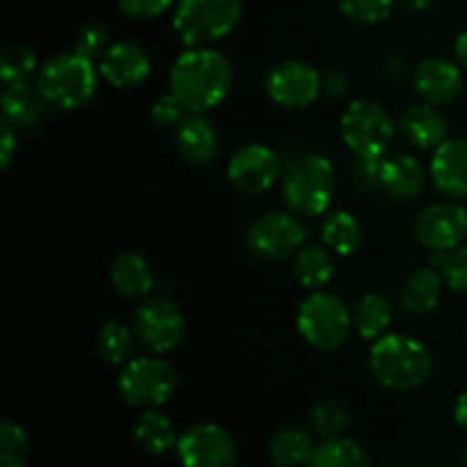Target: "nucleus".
Segmentation results:
<instances>
[{
	"mask_svg": "<svg viewBox=\"0 0 467 467\" xmlns=\"http://www.w3.org/2000/svg\"><path fill=\"white\" fill-rule=\"evenodd\" d=\"M447 119L436 105H413L401 117V135L418 149H438L447 141Z\"/></svg>",
	"mask_w": 467,
	"mask_h": 467,
	"instance_id": "obj_21",
	"label": "nucleus"
},
{
	"mask_svg": "<svg viewBox=\"0 0 467 467\" xmlns=\"http://www.w3.org/2000/svg\"><path fill=\"white\" fill-rule=\"evenodd\" d=\"M313 467H372L369 456L358 442L349 441V438L333 436L327 438L322 445L315 450Z\"/></svg>",
	"mask_w": 467,
	"mask_h": 467,
	"instance_id": "obj_29",
	"label": "nucleus"
},
{
	"mask_svg": "<svg viewBox=\"0 0 467 467\" xmlns=\"http://www.w3.org/2000/svg\"><path fill=\"white\" fill-rule=\"evenodd\" d=\"M176 383V369L167 360L135 358L123 365L119 392L135 409H155L171 400Z\"/></svg>",
	"mask_w": 467,
	"mask_h": 467,
	"instance_id": "obj_8",
	"label": "nucleus"
},
{
	"mask_svg": "<svg viewBox=\"0 0 467 467\" xmlns=\"http://www.w3.org/2000/svg\"><path fill=\"white\" fill-rule=\"evenodd\" d=\"M386 158H365L358 155L354 164V181L356 187L365 194H372L381 187V167Z\"/></svg>",
	"mask_w": 467,
	"mask_h": 467,
	"instance_id": "obj_37",
	"label": "nucleus"
},
{
	"mask_svg": "<svg viewBox=\"0 0 467 467\" xmlns=\"http://www.w3.org/2000/svg\"><path fill=\"white\" fill-rule=\"evenodd\" d=\"M467 237V210L456 203H433L415 222V240L433 254H447Z\"/></svg>",
	"mask_w": 467,
	"mask_h": 467,
	"instance_id": "obj_13",
	"label": "nucleus"
},
{
	"mask_svg": "<svg viewBox=\"0 0 467 467\" xmlns=\"http://www.w3.org/2000/svg\"><path fill=\"white\" fill-rule=\"evenodd\" d=\"M169 85L187 112L203 114L228 96L233 67L219 50L190 48L173 62Z\"/></svg>",
	"mask_w": 467,
	"mask_h": 467,
	"instance_id": "obj_1",
	"label": "nucleus"
},
{
	"mask_svg": "<svg viewBox=\"0 0 467 467\" xmlns=\"http://www.w3.org/2000/svg\"><path fill=\"white\" fill-rule=\"evenodd\" d=\"M463 465L467 467V450H465V454H463Z\"/></svg>",
	"mask_w": 467,
	"mask_h": 467,
	"instance_id": "obj_46",
	"label": "nucleus"
},
{
	"mask_svg": "<svg viewBox=\"0 0 467 467\" xmlns=\"http://www.w3.org/2000/svg\"><path fill=\"white\" fill-rule=\"evenodd\" d=\"M336 194V169L324 155H301L283 176L287 208L301 217H319Z\"/></svg>",
	"mask_w": 467,
	"mask_h": 467,
	"instance_id": "obj_3",
	"label": "nucleus"
},
{
	"mask_svg": "<svg viewBox=\"0 0 467 467\" xmlns=\"http://www.w3.org/2000/svg\"><path fill=\"white\" fill-rule=\"evenodd\" d=\"M36 71V55L30 46L14 44L3 50L0 55V76L5 87L18 85V82H30Z\"/></svg>",
	"mask_w": 467,
	"mask_h": 467,
	"instance_id": "obj_30",
	"label": "nucleus"
},
{
	"mask_svg": "<svg viewBox=\"0 0 467 467\" xmlns=\"http://www.w3.org/2000/svg\"><path fill=\"white\" fill-rule=\"evenodd\" d=\"M36 87L53 108L78 109L94 99L99 73L89 57L78 53L57 55L39 68Z\"/></svg>",
	"mask_w": 467,
	"mask_h": 467,
	"instance_id": "obj_4",
	"label": "nucleus"
},
{
	"mask_svg": "<svg viewBox=\"0 0 467 467\" xmlns=\"http://www.w3.org/2000/svg\"><path fill=\"white\" fill-rule=\"evenodd\" d=\"M322 240L333 254L351 255L363 244V226L351 213H333L324 222Z\"/></svg>",
	"mask_w": 467,
	"mask_h": 467,
	"instance_id": "obj_28",
	"label": "nucleus"
},
{
	"mask_svg": "<svg viewBox=\"0 0 467 467\" xmlns=\"http://www.w3.org/2000/svg\"><path fill=\"white\" fill-rule=\"evenodd\" d=\"M306 228L287 213H265L246 231V244L258 258L285 260L304 246Z\"/></svg>",
	"mask_w": 467,
	"mask_h": 467,
	"instance_id": "obj_10",
	"label": "nucleus"
},
{
	"mask_svg": "<svg viewBox=\"0 0 467 467\" xmlns=\"http://www.w3.org/2000/svg\"><path fill=\"white\" fill-rule=\"evenodd\" d=\"M99 71L117 89H132L149 78L150 59L137 44L119 41L105 50Z\"/></svg>",
	"mask_w": 467,
	"mask_h": 467,
	"instance_id": "obj_16",
	"label": "nucleus"
},
{
	"mask_svg": "<svg viewBox=\"0 0 467 467\" xmlns=\"http://www.w3.org/2000/svg\"><path fill=\"white\" fill-rule=\"evenodd\" d=\"M132 438H135L141 450L155 456L167 454L169 450L178 447L171 420L164 418L158 410H146V413L140 415L135 429H132Z\"/></svg>",
	"mask_w": 467,
	"mask_h": 467,
	"instance_id": "obj_25",
	"label": "nucleus"
},
{
	"mask_svg": "<svg viewBox=\"0 0 467 467\" xmlns=\"http://www.w3.org/2000/svg\"><path fill=\"white\" fill-rule=\"evenodd\" d=\"M178 459L182 467H235L237 447L231 433L219 424L192 427L178 441Z\"/></svg>",
	"mask_w": 467,
	"mask_h": 467,
	"instance_id": "obj_12",
	"label": "nucleus"
},
{
	"mask_svg": "<svg viewBox=\"0 0 467 467\" xmlns=\"http://www.w3.org/2000/svg\"><path fill=\"white\" fill-rule=\"evenodd\" d=\"M310 422H313V429L324 438L340 436L342 429L349 424V413L342 409L336 401H317L310 410Z\"/></svg>",
	"mask_w": 467,
	"mask_h": 467,
	"instance_id": "obj_33",
	"label": "nucleus"
},
{
	"mask_svg": "<svg viewBox=\"0 0 467 467\" xmlns=\"http://www.w3.org/2000/svg\"><path fill=\"white\" fill-rule=\"evenodd\" d=\"M292 269H295V276L301 285L308 287V290H319L333 278L336 265H333L331 254L324 246L310 244L296 251Z\"/></svg>",
	"mask_w": 467,
	"mask_h": 467,
	"instance_id": "obj_26",
	"label": "nucleus"
},
{
	"mask_svg": "<svg viewBox=\"0 0 467 467\" xmlns=\"http://www.w3.org/2000/svg\"><path fill=\"white\" fill-rule=\"evenodd\" d=\"M176 149L185 162L196 167L213 162L219 149L217 130L205 117L192 114L176 126Z\"/></svg>",
	"mask_w": 467,
	"mask_h": 467,
	"instance_id": "obj_18",
	"label": "nucleus"
},
{
	"mask_svg": "<svg viewBox=\"0 0 467 467\" xmlns=\"http://www.w3.org/2000/svg\"><path fill=\"white\" fill-rule=\"evenodd\" d=\"M354 317L347 310L345 301L331 292H315L296 313L299 336L319 351H336L347 342Z\"/></svg>",
	"mask_w": 467,
	"mask_h": 467,
	"instance_id": "obj_6",
	"label": "nucleus"
},
{
	"mask_svg": "<svg viewBox=\"0 0 467 467\" xmlns=\"http://www.w3.org/2000/svg\"><path fill=\"white\" fill-rule=\"evenodd\" d=\"M431 178L454 201L467 199V140H447L433 153Z\"/></svg>",
	"mask_w": 467,
	"mask_h": 467,
	"instance_id": "obj_17",
	"label": "nucleus"
},
{
	"mask_svg": "<svg viewBox=\"0 0 467 467\" xmlns=\"http://www.w3.org/2000/svg\"><path fill=\"white\" fill-rule=\"evenodd\" d=\"M265 87H267L269 99L276 105L301 109L315 103L317 96L322 94V76L310 64L299 62V59H285V62L272 67Z\"/></svg>",
	"mask_w": 467,
	"mask_h": 467,
	"instance_id": "obj_11",
	"label": "nucleus"
},
{
	"mask_svg": "<svg viewBox=\"0 0 467 467\" xmlns=\"http://www.w3.org/2000/svg\"><path fill=\"white\" fill-rule=\"evenodd\" d=\"M454 420L456 424H459L463 431H467V390H463L459 395V400H456L454 404Z\"/></svg>",
	"mask_w": 467,
	"mask_h": 467,
	"instance_id": "obj_43",
	"label": "nucleus"
},
{
	"mask_svg": "<svg viewBox=\"0 0 467 467\" xmlns=\"http://www.w3.org/2000/svg\"><path fill=\"white\" fill-rule=\"evenodd\" d=\"M96 351L105 363L121 365L126 363L132 351V333L121 322H109L100 328L96 337Z\"/></svg>",
	"mask_w": 467,
	"mask_h": 467,
	"instance_id": "obj_31",
	"label": "nucleus"
},
{
	"mask_svg": "<svg viewBox=\"0 0 467 467\" xmlns=\"http://www.w3.org/2000/svg\"><path fill=\"white\" fill-rule=\"evenodd\" d=\"M135 333L155 354H169L185 340V315L164 296L146 299L135 313Z\"/></svg>",
	"mask_w": 467,
	"mask_h": 467,
	"instance_id": "obj_9",
	"label": "nucleus"
},
{
	"mask_svg": "<svg viewBox=\"0 0 467 467\" xmlns=\"http://www.w3.org/2000/svg\"><path fill=\"white\" fill-rule=\"evenodd\" d=\"M119 7L126 14L135 18H155L164 14V9L173 3V0H117Z\"/></svg>",
	"mask_w": 467,
	"mask_h": 467,
	"instance_id": "obj_39",
	"label": "nucleus"
},
{
	"mask_svg": "<svg viewBox=\"0 0 467 467\" xmlns=\"http://www.w3.org/2000/svg\"><path fill=\"white\" fill-rule=\"evenodd\" d=\"M392 324V306L381 295L360 296L354 310V327L365 340H379Z\"/></svg>",
	"mask_w": 467,
	"mask_h": 467,
	"instance_id": "obj_27",
	"label": "nucleus"
},
{
	"mask_svg": "<svg viewBox=\"0 0 467 467\" xmlns=\"http://www.w3.org/2000/svg\"><path fill=\"white\" fill-rule=\"evenodd\" d=\"M109 278H112L114 287H117L121 295L132 296V299H140L146 296L153 290V269H150L149 260L141 258L140 254H119L114 258L112 269H109Z\"/></svg>",
	"mask_w": 467,
	"mask_h": 467,
	"instance_id": "obj_22",
	"label": "nucleus"
},
{
	"mask_svg": "<svg viewBox=\"0 0 467 467\" xmlns=\"http://www.w3.org/2000/svg\"><path fill=\"white\" fill-rule=\"evenodd\" d=\"M442 274L436 272V267L415 269L409 278H406L404 287H401V306L404 310L413 315L431 313L438 306L442 295Z\"/></svg>",
	"mask_w": 467,
	"mask_h": 467,
	"instance_id": "obj_23",
	"label": "nucleus"
},
{
	"mask_svg": "<svg viewBox=\"0 0 467 467\" xmlns=\"http://www.w3.org/2000/svg\"><path fill=\"white\" fill-rule=\"evenodd\" d=\"M349 89V78L340 71H328L322 76V91L328 96H342Z\"/></svg>",
	"mask_w": 467,
	"mask_h": 467,
	"instance_id": "obj_41",
	"label": "nucleus"
},
{
	"mask_svg": "<svg viewBox=\"0 0 467 467\" xmlns=\"http://www.w3.org/2000/svg\"><path fill=\"white\" fill-rule=\"evenodd\" d=\"M340 130L356 158H386L397 135L395 121L377 100H354L342 112Z\"/></svg>",
	"mask_w": 467,
	"mask_h": 467,
	"instance_id": "obj_7",
	"label": "nucleus"
},
{
	"mask_svg": "<svg viewBox=\"0 0 467 467\" xmlns=\"http://www.w3.org/2000/svg\"><path fill=\"white\" fill-rule=\"evenodd\" d=\"M381 187L390 199L413 201L424 190V169L413 155L400 153L383 160Z\"/></svg>",
	"mask_w": 467,
	"mask_h": 467,
	"instance_id": "obj_20",
	"label": "nucleus"
},
{
	"mask_svg": "<svg viewBox=\"0 0 467 467\" xmlns=\"http://www.w3.org/2000/svg\"><path fill=\"white\" fill-rule=\"evenodd\" d=\"M340 9L360 26H374L390 16L392 0H340Z\"/></svg>",
	"mask_w": 467,
	"mask_h": 467,
	"instance_id": "obj_35",
	"label": "nucleus"
},
{
	"mask_svg": "<svg viewBox=\"0 0 467 467\" xmlns=\"http://www.w3.org/2000/svg\"><path fill=\"white\" fill-rule=\"evenodd\" d=\"M182 109L185 108H182L181 100L176 99V94L169 91V94H160L158 99L153 100V105H150V119H153L160 128H171L182 121Z\"/></svg>",
	"mask_w": 467,
	"mask_h": 467,
	"instance_id": "obj_38",
	"label": "nucleus"
},
{
	"mask_svg": "<svg viewBox=\"0 0 467 467\" xmlns=\"http://www.w3.org/2000/svg\"><path fill=\"white\" fill-rule=\"evenodd\" d=\"M30 459V438L21 424L5 420L0 424V467H26Z\"/></svg>",
	"mask_w": 467,
	"mask_h": 467,
	"instance_id": "obj_32",
	"label": "nucleus"
},
{
	"mask_svg": "<svg viewBox=\"0 0 467 467\" xmlns=\"http://www.w3.org/2000/svg\"><path fill=\"white\" fill-rule=\"evenodd\" d=\"M313 438L304 429H281L269 442V459L276 467H304L313 461Z\"/></svg>",
	"mask_w": 467,
	"mask_h": 467,
	"instance_id": "obj_24",
	"label": "nucleus"
},
{
	"mask_svg": "<svg viewBox=\"0 0 467 467\" xmlns=\"http://www.w3.org/2000/svg\"><path fill=\"white\" fill-rule=\"evenodd\" d=\"M369 369L388 390H415L431 377L433 356L415 337L390 333L374 342L369 351Z\"/></svg>",
	"mask_w": 467,
	"mask_h": 467,
	"instance_id": "obj_2",
	"label": "nucleus"
},
{
	"mask_svg": "<svg viewBox=\"0 0 467 467\" xmlns=\"http://www.w3.org/2000/svg\"><path fill=\"white\" fill-rule=\"evenodd\" d=\"M401 5L409 9H413V12H424V9L431 7L433 0H401Z\"/></svg>",
	"mask_w": 467,
	"mask_h": 467,
	"instance_id": "obj_45",
	"label": "nucleus"
},
{
	"mask_svg": "<svg viewBox=\"0 0 467 467\" xmlns=\"http://www.w3.org/2000/svg\"><path fill=\"white\" fill-rule=\"evenodd\" d=\"M281 176V160L269 146L249 144L237 150L228 164V178L244 194H263Z\"/></svg>",
	"mask_w": 467,
	"mask_h": 467,
	"instance_id": "obj_14",
	"label": "nucleus"
},
{
	"mask_svg": "<svg viewBox=\"0 0 467 467\" xmlns=\"http://www.w3.org/2000/svg\"><path fill=\"white\" fill-rule=\"evenodd\" d=\"M105 46H108V27L99 21H89L78 30L73 39V53L94 59L100 50H108Z\"/></svg>",
	"mask_w": 467,
	"mask_h": 467,
	"instance_id": "obj_36",
	"label": "nucleus"
},
{
	"mask_svg": "<svg viewBox=\"0 0 467 467\" xmlns=\"http://www.w3.org/2000/svg\"><path fill=\"white\" fill-rule=\"evenodd\" d=\"M3 114L5 121L12 123L18 130L39 126L48 114V100L39 91V87L30 82L7 85L3 91Z\"/></svg>",
	"mask_w": 467,
	"mask_h": 467,
	"instance_id": "obj_19",
	"label": "nucleus"
},
{
	"mask_svg": "<svg viewBox=\"0 0 467 467\" xmlns=\"http://www.w3.org/2000/svg\"><path fill=\"white\" fill-rule=\"evenodd\" d=\"M14 153H16V135L9 121H3V132H0V167L7 169L12 164Z\"/></svg>",
	"mask_w": 467,
	"mask_h": 467,
	"instance_id": "obj_40",
	"label": "nucleus"
},
{
	"mask_svg": "<svg viewBox=\"0 0 467 467\" xmlns=\"http://www.w3.org/2000/svg\"><path fill=\"white\" fill-rule=\"evenodd\" d=\"M383 71H386V76L390 78V80L400 82V80H404L406 76H409L410 67H409V62H406L404 57L395 55V57L386 59V67H383Z\"/></svg>",
	"mask_w": 467,
	"mask_h": 467,
	"instance_id": "obj_42",
	"label": "nucleus"
},
{
	"mask_svg": "<svg viewBox=\"0 0 467 467\" xmlns=\"http://www.w3.org/2000/svg\"><path fill=\"white\" fill-rule=\"evenodd\" d=\"M242 0H181L173 30L190 48H208L240 23Z\"/></svg>",
	"mask_w": 467,
	"mask_h": 467,
	"instance_id": "obj_5",
	"label": "nucleus"
},
{
	"mask_svg": "<svg viewBox=\"0 0 467 467\" xmlns=\"http://www.w3.org/2000/svg\"><path fill=\"white\" fill-rule=\"evenodd\" d=\"M454 50H456V59H459L461 67L467 68V30L459 35V39H456V44H454Z\"/></svg>",
	"mask_w": 467,
	"mask_h": 467,
	"instance_id": "obj_44",
	"label": "nucleus"
},
{
	"mask_svg": "<svg viewBox=\"0 0 467 467\" xmlns=\"http://www.w3.org/2000/svg\"><path fill=\"white\" fill-rule=\"evenodd\" d=\"M463 73L445 57H429L413 71V89L424 103L450 105L463 94Z\"/></svg>",
	"mask_w": 467,
	"mask_h": 467,
	"instance_id": "obj_15",
	"label": "nucleus"
},
{
	"mask_svg": "<svg viewBox=\"0 0 467 467\" xmlns=\"http://www.w3.org/2000/svg\"><path fill=\"white\" fill-rule=\"evenodd\" d=\"M433 265L441 269L442 278L451 290L467 295V244L447 254H436Z\"/></svg>",
	"mask_w": 467,
	"mask_h": 467,
	"instance_id": "obj_34",
	"label": "nucleus"
}]
</instances>
